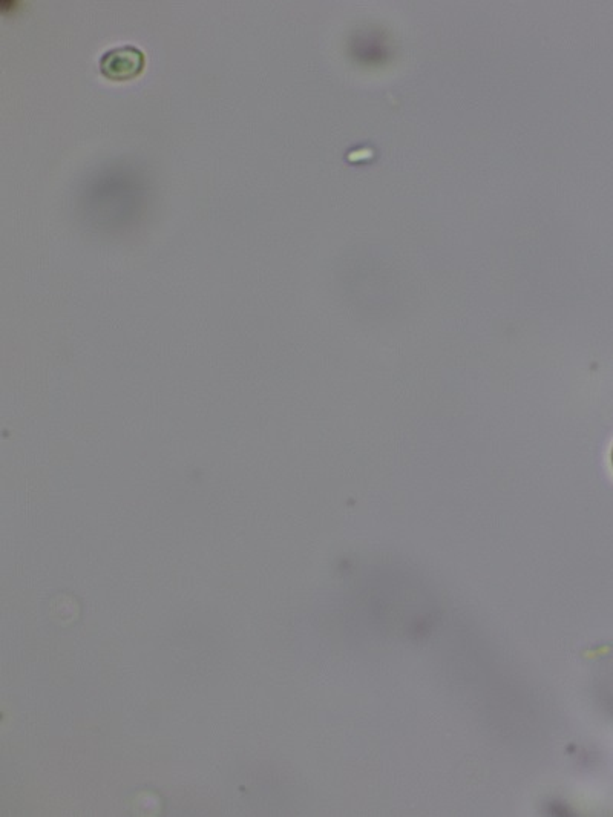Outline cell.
Here are the masks:
<instances>
[{
  "label": "cell",
  "instance_id": "1",
  "mask_svg": "<svg viewBox=\"0 0 613 817\" xmlns=\"http://www.w3.org/2000/svg\"><path fill=\"white\" fill-rule=\"evenodd\" d=\"M145 65L141 51L132 46L109 51L102 59V73L112 80H129L138 76Z\"/></svg>",
  "mask_w": 613,
  "mask_h": 817
},
{
  "label": "cell",
  "instance_id": "2",
  "mask_svg": "<svg viewBox=\"0 0 613 817\" xmlns=\"http://www.w3.org/2000/svg\"><path fill=\"white\" fill-rule=\"evenodd\" d=\"M612 460H613V453H612Z\"/></svg>",
  "mask_w": 613,
  "mask_h": 817
}]
</instances>
